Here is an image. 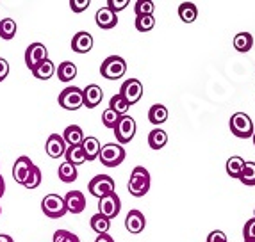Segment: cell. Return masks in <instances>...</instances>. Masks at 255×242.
Listing matches in <instances>:
<instances>
[{"label":"cell","mask_w":255,"mask_h":242,"mask_svg":"<svg viewBox=\"0 0 255 242\" xmlns=\"http://www.w3.org/2000/svg\"><path fill=\"white\" fill-rule=\"evenodd\" d=\"M39 183H41V169L34 164L32 169H30L29 176H27L25 183H23V187H27V189H36V187H39Z\"/></svg>","instance_id":"d590c367"},{"label":"cell","mask_w":255,"mask_h":242,"mask_svg":"<svg viewBox=\"0 0 255 242\" xmlns=\"http://www.w3.org/2000/svg\"><path fill=\"white\" fill-rule=\"evenodd\" d=\"M134 25H136V30H139V32H148V30H152L153 27H155V18H153V14L136 16Z\"/></svg>","instance_id":"836d02e7"},{"label":"cell","mask_w":255,"mask_h":242,"mask_svg":"<svg viewBox=\"0 0 255 242\" xmlns=\"http://www.w3.org/2000/svg\"><path fill=\"white\" fill-rule=\"evenodd\" d=\"M0 242H14V241H13V237H9V235L0 234Z\"/></svg>","instance_id":"bcb514c9"},{"label":"cell","mask_w":255,"mask_h":242,"mask_svg":"<svg viewBox=\"0 0 255 242\" xmlns=\"http://www.w3.org/2000/svg\"><path fill=\"white\" fill-rule=\"evenodd\" d=\"M207 242H229V239L221 230H214L207 235Z\"/></svg>","instance_id":"b9f144b4"},{"label":"cell","mask_w":255,"mask_h":242,"mask_svg":"<svg viewBox=\"0 0 255 242\" xmlns=\"http://www.w3.org/2000/svg\"><path fill=\"white\" fill-rule=\"evenodd\" d=\"M57 102L63 109L66 111H77L84 105V100H82V89L77 87V85H70L66 89H63L57 96Z\"/></svg>","instance_id":"8992f818"},{"label":"cell","mask_w":255,"mask_h":242,"mask_svg":"<svg viewBox=\"0 0 255 242\" xmlns=\"http://www.w3.org/2000/svg\"><path fill=\"white\" fill-rule=\"evenodd\" d=\"M88 191L95 196V198H104V196H109L115 192V180L107 176V174H97L95 178L90 180L88 183Z\"/></svg>","instance_id":"ba28073f"},{"label":"cell","mask_w":255,"mask_h":242,"mask_svg":"<svg viewBox=\"0 0 255 242\" xmlns=\"http://www.w3.org/2000/svg\"><path fill=\"white\" fill-rule=\"evenodd\" d=\"M102 98H104V91L97 84H90L88 87L82 89V100H84V107H88V109H95V107L100 105Z\"/></svg>","instance_id":"9a60e30c"},{"label":"cell","mask_w":255,"mask_h":242,"mask_svg":"<svg viewBox=\"0 0 255 242\" xmlns=\"http://www.w3.org/2000/svg\"><path fill=\"white\" fill-rule=\"evenodd\" d=\"M168 143V134L162 128H153L148 134V146L152 150H162Z\"/></svg>","instance_id":"7402d4cb"},{"label":"cell","mask_w":255,"mask_h":242,"mask_svg":"<svg viewBox=\"0 0 255 242\" xmlns=\"http://www.w3.org/2000/svg\"><path fill=\"white\" fill-rule=\"evenodd\" d=\"M127 73V63L124 57L120 56H109L100 66V75L107 81H116Z\"/></svg>","instance_id":"3957f363"},{"label":"cell","mask_w":255,"mask_h":242,"mask_svg":"<svg viewBox=\"0 0 255 242\" xmlns=\"http://www.w3.org/2000/svg\"><path fill=\"white\" fill-rule=\"evenodd\" d=\"M66 143H64L63 136H59V134H50L47 139V143H45V152H47V155L50 159H59L63 157L64 153H66Z\"/></svg>","instance_id":"7c38bea8"},{"label":"cell","mask_w":255,"mask_h":242,"mask_svg":"<svg viewBox=\"0 0 255 242\" xmlns=\"http://www.w3.org/2000/svg\"><path fill=\"white\" fill-rule=\"evenodd\" d=\"M98 159H100V162H102L106 167H116L125 161V150L122 145L107 143V145H104L102 150H100Z\"/></svg>","instance_id":"277c9868"},{"label":"cell","mask_w":255,"mask_h":242,"mask_svg":"<svg viewBox=\"0 0 255 242\" xmlns=\"http://www.w3.org/2000/svg\"><path fill=\"white\" fill-rule=\"evenodd\" d=\"M115 136L118 145H127V143H130L134 139V136H136V121H134L132 116H120L118 123L115 127Z\"/></svg>","instance_id":"52a82bcc"},{"label":"cell","mask_w":255,"mask_h":242,"mask_svg":"<svg viewBox=\"0 0 255 242\" xmlns=\"http://www.w3.org/2000/svg\"><path fill=\"white\" fill-rule=\"evenodd\" d=\"M95 21H97L98 29H104V30H109L113 27H116L118 23V16L116 13H113L109 7H100L95 14Z\"/></svg>","instance_id":"ac0fdd59"},{"label":"cell","mask_w":255,"mask_h":242,"mask_svg":"<svg viewBox=\"0 0 255 242\" xmlns=\"http://www.w3.org/2000/svg\"><path fill=\"white\" fill-rule=\"evenodd\" d=\"M32 166H34V162L30 161L29 157H25V155H21V157L16 159V162H14L13 166V178L16 183H25L27 176H29L30 169H32Z\"/></svg>","instance_id":"4fadbf2b"},{"label":"cell","mask_w":255,"mask_h":242,"mask_svg":"<svg viewBox=\"0 0 255 242\" xmlns=\"http://www.w3.org/2000/svg\"><path fill=\"white\" fill-rule=\"evenodd\" d=\"M4 192H5V182H4V176L0 174V198L4 196Z\"/></svg>","instance_id":"f6af8a7d"},{"label":"cell","mask_w":255,"mask_h":242,"mask_svg":"<svg viewBox=\"0 0 255 242\" xmlns=\"http://www.w3.org/2000/svg\"><path fill=\"white\" fill-rule=\"evenodd\" d=\"M64 198V203H66V210L72 214H81L84 212L86 208V196L81 191H70L66 192Z\"/></svg>","instance_id":"2e32d148"},{"label":"cell","mask_w":255,"mask_h":242,"mask_svg":"<svg viewBox=\"0 0 255 242\" xmlns=\"http://www.w3.org/2000/svg\"><path fill=\"white\" fill-rule=\"evenodd\" d=\"M64 157H66V162L72 164V166H81L86 162V155H84V150L81 146H68L66 148V153H64Z\"/></svg>","instance_id":"4316f807"},{"label":"cell","mask_w":255,"mask_h":242,"mask_svg":"<svg viewBox=\"0 0 255 242\" xmlns=\"http://www.w3.org/2000/svg\"><path fill=\"white\" fill-rule=\"evenodd\" d=\"M198 16V7L193 2H182L179 5V18L184 23H193Z\"/></svg>","instance_id":"cb8c5ba5"},{"label":"cell","mask_w":255,"mask_h":242,"mask_svg":"<svg viewBox=\"0 0 255 242\" xmlns=\"http://www.w3.org/2000/svg\"><path fill=\"white\" fill-rule=\"evenodd\" d=\"M168 119V109L162 103H155L150 107L148 111V121L152 125H162Z\"/></svg>","instance_id":"484cf974"},{"label":"cell","mask_w":255,"mask_h":242,"mask_svg":"<svg viewBox=\"0 0 255 242\" xmlns=\"http://www.w3.org/2000/svg\"><path fill=\"white\" fill-rule=\"evenodd\" d=\"M81 148L84 150L86 161L93 162L95 159H98V155H100V150H102V146H100V141H98L97 137L88 136V137H84V141H82Z\"/></svg>","instance_id":"d6986e66"},{"label":"cell","mask_w":255,"mask_h":242,"mask_svg":"<svg viewBox=\"0 0 255 242\" xmlns=\"http://www.w3.org/2000/svg\"><path fill=\"white\" fill-rule=\"evenodd\" d=\"M95 242H115V239H113V237H111V235H98V237H97V241H95Z\"/></svg>","instance_id":"ee69618b"},{"label":"cell","mask_w":255,"mask_h":242,"mask_svg":"<svg viewBox=\"0 0 255 242\" xmlns=\"http://www.w3.org/2000/svg\"><path fill=\"white\" fill-rule=\"evenodd\" d=\"M7 75H9V64H7V61L0 57V82L5 81Z\"/></svg>","instance_id":"7bdbcfd3"},{"label":"cell","mask_w":255,"mask_h":242,"mask_svg":"<svg viewBox=\"0 0 255 242\" xmlns=\"http://www.w3.org/2000/svg\"><path fill=\"white\" fill-rule=\"evenodd\" d=\"M55 73H57V79L61 82H70L77 77V66L72 61H64L59 64V68L55 70Z\"/></svg>","instance_id":"44dd1931"},{"label":"cell","mask_w":255,"mask_h":242,"mask_svg":"<svg viewBox=\"0 0 255 242\" xmlns=\"http://www.w3.org/2000/svg\"><path fill=\"white\" fill-rule=\"evenodd\" d=\"M54 73H55V64L52 63L50 59L39 63L38 66L32 70V75H34L36 79H39V81H48V79H50Z\"/></svg>","instance_id":"d4e9b609"},{"label":"cell","mask_w":255,"mask_h":242,"mask_svg":"<svg viewBox=\"0 0 255 242\" xmlns=\"http://www.w3.org/2000/svg\"><path fill=\"white\" fill-rule=\"evenodd\" d=\"M146 226V219L145 216H143V212H139V210H130V212L127 214V217H125V228H127L128 234L132 235H137L141 234L143 230H145Z\"/></svg>","instance_id":"5bb4252c"},{"label":"cell","mask_w":255,"mask_h":242,"mask_svg":"<svg viewBox=\"0 0 255 242\" xmlns=\"http://www.w3.org/2000/svg\"><path fill=\"white\" fill-rule=\"evenodd\" d=\"M0 214H2V208H0Z\"/></svg>","instance_id":"c3c4849f"},{"label":"cell","mask_w":255,"mask_h":242,"mask_svg":"<svg viewBox=\"0 0 255 242\" xmlns=\"http://www.w3.org/2000/svg\"><path fill=\"white\" fill-rule=\"evenodd\" d=\"M120 210H122V201H120L116 192H113L109 196H104V198L98 200V214H102L109 221H113L118 216Z\"/></svg>","instance_id":"9c48e42d"},{"label":"cell","mask_w":255,"mask_h":242,"mask_svg":"<svg viewBox=\"0 0 255 242\" xmlns=\"http://www.w3.org/2000/svg\"><path fill=\"white\" fill-rule=\"evenodd\" d=\"M14 34H16V21L13 18H4L0 21V38L9 41L14 38Z\"/></svg>","instance_id":"4dcf8cb0"},{"label":"cell","mask_w":255,"mask_h":242,"mask_svg":"<svg viewBox=\"0 0 255 242\" xmlns=\"http://www.w3.org/2000/svg\"><path fill=\"white\" fill-rule=\"evenodd\" d=\"M54 242H81V239L68 230H57L54 234Z\"/></svg>","instance_id":"74e56055"},{"label":"cell","mask_w":255,"mask_h":242,"mask_svg":"<svg viewBox=\"0 0 255 242\" xmlns=\"http://www.w3.org/2000/svg\"><path fill=\"white\" fill-rule=\"evenodd\" d=\"M57 174H59V180L64 183H72L77 180V176H79V173H77V167L72 166V164H68V162L64 161L63 164L59 166V171H57Z\"/></svg>","instance_id":"f1b7e54d"},{"label":"cell","mask_w":255,"mask_h":242,"mask_svg":"<svg viewBox=\"0 0 255 242\" xmlns=\"http://www.w3.org/2000/svg\"><path fill=\"white\" fill-rule=\"evenodd\" d=\"M41 210L43 214L50 219H59L64 214L68 212L66 210V203H64V198L59 194H47L41 201Z\"/></svg>","instance_id":"5b68a950"},{"label":"cell","mask_w":255,"mask_h":242,"mask_svg":"<svg viewBox=\"0 0 255 242\" xmlns=\"http://www.w3.org/2000/svg\"><path fill=\"white\" fill-rule=\"evenodd\" d=\"M150 173L143 166H136L130 173V180H128V192L134 198H143L146 192L150 191Z\"/></svg>","instance_id":"6da1fadb"},{"label":"cell","mask_w":255,"mask_h":242,"mask_svg":"<svg viewBox=\"0 0 255 242\" xmlns=\"http://www.w3.org/2000/svg\"><path fill=\"white\" fill-rule=\"evenodd\" d=\"M243 237H245V242H255V217H252L250 221L245 223Z\"/></svg>","instance_id":"f35d334b"},{"label":"cell","mask_w":255,"mask_h":242,"mask_svg":"<svg viewBox=\"0 0 255 242\" xmlns=\"http://www.w3.org/2000/svg\"><path fill=\"white\" fill-rule=\"evenodd\" d=\"M227 174H229L230 178H238L241 176V171L243 167H245V161H243L241 157H238V155H234V157H230L229 161H227Z\"/></svg>","instance_id":"f546056e"},{"label":"cell","mask_w":255,"mask_h":242,"mask_svg":"<svg viewBox=\"0 0 255 242\" xmlns=\"http://www.w3.org/2000/svg\"><path fill=\"white\" fill-rule=\"evenodd\" d=\"M118 119H120V116L116 114L113 109H109V107H107L106 111L102 112V123H104V127L113 128V130H115L116 123H118Z\"/></svg>","instance_id":"8d00e7d4"},{"label":"cell","mask_w":255,"mask_h":242,"mask_svg":"<svg viewBox=\"0 0 255 242\" xmlns=\"http://www.w3.org/2000/svg\"><path fill=\"white\" fill-rule=\"evenodd\" d=\"M93 48V36L86 30H81L77 32L72 39V50L77 52V54H88V52Z\"/></svg>","instance_id":"e0dca14e"},{"label":"cell","mask_w":255,"mask_h":242,"mask_svg":"<svg viewBox=\"0 0 255 242\" xmlns=\"http://www.w3.org/2000/svg\"><path fill=\"white\" fill-rule=\"evenodd\" d=\"M239 180L248 187L255 185V162H245V167H243Z\"/></svg>","instance_id":"d6a6232c"},{"label":"cell","mask_w":255,"mask_h":242,"mask_svg":"<svg viewBox=\"0 0 255 242\" xmlns=\"http://www.w3.org/2000/svg\"><path fill=\"white\" fill-rule=\"evenodd\" d=\"M90 0H70V9L73 13H82V11L90 7Z\"/></svg>","instance_id":"ab89813d"},{"label":"cell","mask_w":255,"mask_h":242,"mask_svg":"<svg viewBox=\"0 0 255 242\" xmlns=\"http://www.w3.org/2000/svg\"><path fill=\"white\" fill-rule=\"evenodd\" d=\"M252 139H254V146H255V132H254V136H252Z\"/></svg>","instance_id":"7dc6e473"},{"label":"cell","mask_w":255,"mask_h":242,"mask_svg":"<svg viewBox=\"0 0 255 242\" xmlns=\"http://www.w3.org/2000/svg\"><path fill=\"white\" fill-rule=\"evenodd\" d=\"M128 5V0H107V7L113 11V13H118L122 9H125Z\"/></svg>","instance_id":"60d3db41"},{"label":"cell","mask_w":255,"mask_h":242,"mask_svg":"<svg viewBox=\"0 0 255 242\" xmlns=\"http://www.w3.org/2000/svg\"><path fill=\"white\" fill-rule=\"evenodd\" d=\"M254 47V36L250 32H239L234 36V48L241 54H247Z\"/></svg>","instance_id":"603a6c76"},{"label":"cell","mask_w":255,"mask_h":242,"mask_svg":"<svg viewBox=\"0 0 255 242\" xmlns=\"http://www.w3.org/2000/svg\"><path fill=\"white\" fill-rule=\"evenodd\" d=\"M109 109H113V111H115L118 116H125V114H127L128 109H130V105H128L127 102H125V98L122 96V94L116 93L115 96H113L109 100Z\"/></svg>","instance_id":"1f68e13d"},{"label":"cell","mask_w":255,"mask_h":242,"mask_svg":"<svg viewBox=\"0 0 255 242\" xmlns=\"http://www.w3.org/2000/svg\"><path fill=\"white\" fill-rule=\"evenodd\" d=\"M90 225H91V230L98 235H106L111 228V221L107 217H104L102 214H95L90 219Z\"/></svg>","instance_id":"83f0119b"},{"label":"cell","mask_w":255,"mask_h":242,"mask_svg":"<svg viewBox=\"0 0 255 242\" xmlns=\"http://www.w3.org/2000/svg\"><path fill=\"white\" fill-rule=\"evenodd\" d=\"M48 59V50L47 47L43 45V43H32V45H29L25 50V64L27 68L32 72V70L38 66L39 63H43V61Z\"/></svg>","instance_id":"8fae6325"},{"label":"cell","mask_w":255,"mask_h":242,"mask_svg":"<svg viewBox=\"0 0 255 242\" xmlns=\"http://www.w3.org/2000/svg\"><path fill=\"white\" fill-rule=\"evenodd\" d=\"M153 9H155V4L152 0H137L134 4V13L136 16H145V14H153Z\"/></svg>","instance_id":"e575fe53"},{"label":"cell","mask_w":255,"mask_h":242,"mask_svg":"<svg viewBox=\"0 0 255 242\" xmlns=\"http://www.w3.org/2000/svg\"><path fill=\"white\" fill-rule=\"evenodd\" d=\"M120 94L125 98V102H127L128 105H134V103L139 102L141 96H143V84H141V81H137V79H127V81L122 84V87H120Z\"/></svg>","instance_id":"30bf717a"},{"label":"cell","mask_w":255,"mask_h":242,"mask_svg":"<svg viewBox=\"0 0 255 242\" xmlns=\"http://www.w3.org/2000/svg\"><path fill=\"white\" fill-rule=\"evenodd\" d=\"M229 127H230V132L234 134L236 137L239 139H248V137L254 136V121L248 114L245 112H236L229 121Z\"/></svg>","instance_id":"7a4b0ae2"},{"label":"cell","mask_w":255,"mask_h":242,"mask_svg":"<svg viewBox=\"0 0 255 242\" xmlns=\"http://www.w3.org/2000/svg\"><path fill=\"white\" fill-rule=\"evenodd\" d=\"M84 137V132H82V128L79 125H70L63 132V139L66 143V146H81Z\"/></svg>","instance_id":"ffe728a7"}]
</instances>
